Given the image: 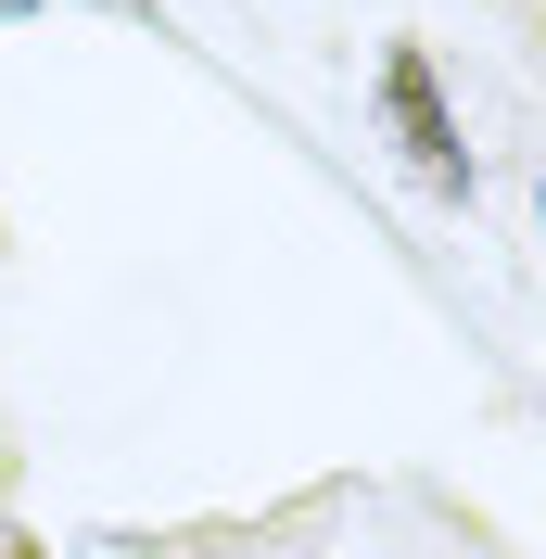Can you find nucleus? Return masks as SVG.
<instances>
[{
	"label": "nucleus",
	"mask_w": 546,
	"mask_h": 559,
	"mask_svg": "<svg viewBox=\"0 0 546 559\" xmlns=\"http://www.w3.org/2000/svg\"><path fill=\"white\" fill-rule=\"evenodd\" d=\"M381 128H394V153L419 166V191H444V204H471V140H458V103H444V76L419 38H394L381 51Z\"/></svg>",
	"instance_id": "1"
},
{
	"label": "nucleus",
	"mask_w": 546,
	"mask_h": 559,
	"mask_svg": "<svg viewBox=\"0 0 546 559\" xmlns=\"http://www.w3.org/2000/svg\"><path fill=\"white\" fill-rule=\"evenodd\" d=\"M26 13H38V0H0V26H26Z\"/></svg>",
	"instance_id": "3"
},
{
	"label": "nucleus",
	"mask_w": 546,
	"mask_h": 559,
	"mask_svg": "<svg viewBox=\"0 0 546 559\" xmlns=\"http://www.w3.org/2000/svg\"><path fill=\"white\" fill-rule=\"evenodd\" d=\"M0 559H51V547H38V534H0Z\"/></svg>",
	"instance_id": "2"
}]
</instances>
